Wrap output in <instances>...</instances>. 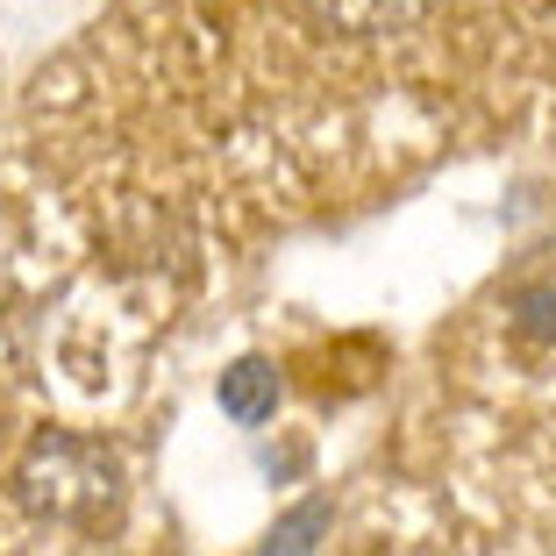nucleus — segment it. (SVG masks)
Returning a JSON list of instances; mask_svg holds the SVG:
<instances>
[{
    "mask_svg": "<svg viewBox=\"0 0 556 556\" xmlns=\"http://www.w3.org/2000/svg\"><path fill=\"white\" fill-rule=\"evenodd\" d=\"M29 492L50 514H100L115 500V457H100L86 442H43L29 464Z\"/></svg>",
    "mask_w": 556,
    "mask_h": 556,
    "instance_id": "nucleus-1",
    "label": "nucleus"
},
{
    "mask_svg": "<svg viewBox=\"0 0 556 556\" xmlns=\"http://www.w3.org/2000/svg\"><path fill=\"white\" fill-rule=\"evenodd\" d=\"M328 29H350V36H386V29H407L428 0H307Z\"/></svg>",
    "mask_w": 556,
    "mask_h": 556,
    "instance_id": "nucleus-2",
    "label": "nucleus"
},
{
    "mask_svg": "<svg viewBox=\"0 0 556 556\" xmlns=\"http://www.w3.org/2000/svg\"><path fill=\"white\" fill-rule=\"evenodd\" d=\"M271 407H278V371H271V364H236V371L222 378V414H236V421H264Z\"/></svg>",
    "mask_w": 556,
    "mask_h": 556,
    "instance_id": "nucleus-3",
    "label": "nucleus"
}]
</instances>
